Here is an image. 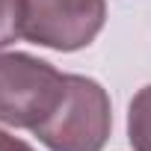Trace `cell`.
Listing matches in <instances>:
<instances>
[{
  "label": "cell",
  "mask_w": 151,
  "mask_h": 151,
  "mask_svg": "<svg viewBox=\"0 0 151 151\" xmlns=\"http://www.w3.org/2000/svg\"><path fill=\"white\" fill-rule=\"evenodd\" d=\"M113 113L107 89L83 74H65L56 110L33 127L47 151H101L110 139Z\"/></svg>",
  "instance_id": "obj_1"
},
{
  "label": "cell",
  "mask_w": 151,
  "mask_h": 151,
  "mask_svg": "<svg viewBox=\"0 0 151 151\" xmlns=\"http://www.w3.org/2000/svg\"><path fill=\"white\" fill-rule=\"evenodd\" d=\"M65 74L30 53H0V122L33 130L59 104Z\"/></svg>",
  "instance_id": "obj_2"
},
{
  "label": "cell",
  "mask_w": 151,
  "mask_h": 151,
  "mask_svg": "<svg viewBox=\"0 0 151 151\" xmlns=\"http://www.w3.org/2000/svg\"><path fill=\"white\" fill-rule=\"evenodd\" d=\"M107 0H27L24 39L50 50H80L98 39Z\"/></svg>",
  "instance_id": "obj_3"
},
{
  "label": "cell",
  "mask_w": 151,
  "mask_h": 151,
  "mask_svg": "<svg viewBox=\"0 0 151 151\" xmlns=\"http://www.w3.org/2000/svg\"><path fill=\"white\" fill-rule=\"evenodd\" d=\"M127 142L133 151H151V86H142L127 107Z\"/></svg>",
  "instance_id": "obj_4"
},
{
  "label": "cell",
  "mask_w": 151,
  "mask_h": 151,
  "mask_svg": "<svg viewBox=\"0 0 151 151\" xmlns=\"http://www.w3.org/2000/svg\"><path fill=\"white\" fill-rule=\"evenodd\" d=\"M24 15H27V0H0V47L24 36Z\"/></svg>",
  "instance_id": "obj_5"
},
{
  "label": "cell",
  "mask_w": 151,
  "mask_h": 151,
  "mask_svg": "<svg viewBox=\"0 0 151 151\" xmlns=\"http://www.w3.org/2000/svg\"><path fill=\"white\" fill-rule=\"evenodd\" d=\"M0 151H36V148H33V145H27L24 139L9 136L6 130H0Z\"/></svg>",
  "instance_id": "obj_6"
}]
</instances>
